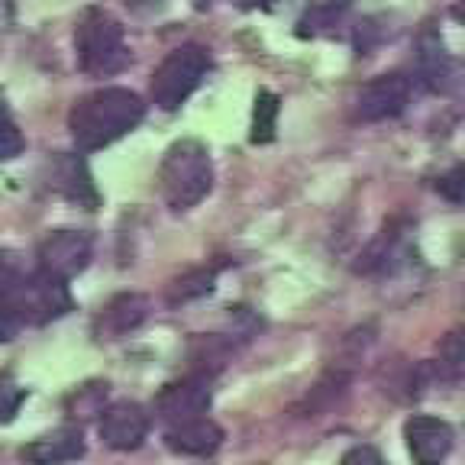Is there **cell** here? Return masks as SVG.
Here are the masks:
<instances>
[{
  "label": "cell",
  "instance_id": "6da1fadb",
  "mask_svg": "<svg viewBox=\"0 0 465 465\" xmlns=\"http://www.w3.org/2000/svg\"><path fill=\"white\" fill-rule=\"evenodd\" d=\"M145 116V101L130 87H101L84 94L68 114V130L78 149L94 153L104 145L124 139Z\"/></svg>",
  "mask_w": 465,
  "mask_h": 465
},
{
  "label": "cell",
  "instance_id": "7a4b0ae2",
  "mask_svg": "<svg viewBox=\"0 0 465 465\" xmlns=\"http://www.w3.org/2000/svg\"><path fill=\"white\" fill-rule=\"evenodd\" d=\"M213 188V162L207 145L197 139H178L168 145L159 165V191L172 211H191Z\"/></svg>",
  "mask_w": 465,
  "mask_h": 465
},
{
  "label": "cell",
  "instance_id": "3957f363",
  "mask_svg": "<svg viewBox=\"0 0 465 465\" xmlns=\"http://www.w3.org/2000/svg\"><path fill=\"white\" fill-rule=\"evenodd\" d=\"M74 52L78 65L91 78H110L130 62L124 26L104 10H87L74 29Z\"/></svg>",
  "mask_w": 465,
  "mask_h": 465
},
{
  "label": "cell",
  "instance_id": "277c9868",
  "mask_svg": "<svg viewBox=\"0 0 465 465\" xmlns=\"http://www.w3.org/2000/svg\"><path fill=\"white\" fill-rule=\"evenodd\" d=\"M0 304L14 311L20 323H49V320L72 311V294H68L65 282L39 272L33 278H16V282L0 284Z\"/></svg>",
  "mask_w": 465,
  "mask_h": 465
},
{
  "label": "cell",
  "instance_id": "5b68a950",
  "mask_svg": "<svg viewBox=\"0 0 465 465\" xmlns=\"http://www.w3.org/2000/svg\"><path fill=\"white\" fill-rule=\"evenodd\" d=\"M211 68V55L201 45H182L168 52L162 65L153 72V101L162 110H178L197 87Z\"/></svg>",
  "mask_w": 465,
  "mask_h": 465
},
{
  "label": "cell",
  "instance_id": "8992f818",
  "mask_svg": "<svg viewBox=\"0 0 465 465\" xmlns=\"http://www.w3.org/2000/svg\"><path fill=\"white\" fill-rule=\"evenodd\" d=\"M94 242L81 230H55L39 242V272L58 278V282H72L74 275L91 265Z\"/></svg>",
  "mask_w": 465,
  "mask_h": 465
},
{
  "label": "cell",
  "instance_id": "52a82bcc",
  "mask_svg": "<svg viewBox=\"0 0 465 465\" xmlns=\"http://www.w3.org/2000/svg\"><path fill=\"white\" fill-rule=\"evenodd\" d=\"M211 378L203 375H188L178 381H168L159 394H155V414L174 427V423H188L197 417H207L211 411Z\"/></svg>",
  "mask_w": 465,
  "mask_h": 465
},
{
  "label": "cell",
  "instance_id": "ba28073f",
  "mask_svg": "<svg viewBox=\"0 0 465 465\" xmlns=\"http://www.w3.org/2000/svg\"><path fill=\"white\" fill-rule=\"evenodd\" d=\"M411 78L401 72H388L371 78L369 84H362L356 97V114L369 124H378V120H391V116L404 114L407 104H411Z\"/></svg>",
  "mask_w": 465,
  "mask_h": 465
},
{
  "label": "cell",
  "instance_id": "9c48e42d",
  "mask_svg": "<svg viewBox=\"0 0 465 465\" xmlns=\"http://www.w3.org/2000/svg\"><path fill=\"white\" fill-rule=\"evenodd\" d=\"M404 443L417 465H443L456 446V433L440 417L414 414L404 423Z\"/></svg>",
  "mask_w": 465,
  "mask_h": 465
},
{
  "label": "cell",
  "instance_id": "30bf717a",
  "mask_svg": "<svg viewBox=\"0 0 465 465\" xmlns=\"http://www.w3.org/2000/svg\"><path fill=\"white\" fill-rule=\"evenodd\" d=\"M97 430H101L104 446H110L116 452H133L149 436V414L133 401H116L101 414Z\"/></svg>",
  "mask_w": 465,
  "mask_h": 465
},
{
  "label": "cell",
  "instance_id": "8fae6325",
  "mask_svg": "<svg viewBox=\"0 0 465 465\" xmlns=\"http://www.w3.org/2000/svg\"><path fill=\"white\" fill-rule=\"evenodd\" d=\"M149 317V298L136 294V291H124L104 304V311L94 320V333L101 340H124V336L136 333Z\"/></svg>",
  "mask_w": 465,
  "mask_h": 465
},
{
  "label": "cell",
  "instance_id": "7c38bea8",
  "mask_svg": "<svg viewBox=\"0 0 465 465\" xmlns=\"http://www.w3.org/2000/svg\"><path fill=\"white\" fill-rule=\"evenodd\" d=\"M81 456H84V436L78 427H58L52 433L29 440L20 450V459L26 465H62L78 462Z\"/></svg>",
  "mask_w": 465,
  "mask_h": 465
},
{
  "label": "cell",
  "instance_id": "4fadbf2b",
  "mask_svg": "<svg viewBox=\"0 0 465 465\" xmlns=\"http://www.w3.org/2000/svg\"><path fill=\"white\" fill-rule=\"evenodd\" d=\"M52 188H55L58 194H65L72 203H78V207H87V211H94L97 203H101L94 178L87 172L84 159H78V155H62V159H55V165H52Z\"/></svg>",
  "mask_w": 465,
  "mask_h": 465
},
{
  "label": "cell",
  "instance_id": "5bb4252c",
  "mask_svg": "<svg viewBox=\"0 0 465 465\" xmlns=\"http://www.w3.org/2000/svg\"><path fill=\"white\" fill-rule=\"evenodd\" d=\"M223 443V430L211 417H197L188 423H174L165 433V446L178 456H213Z\"/></svg>",
  "mask_w": 465,
  "mask_h": 465
},
{
  "label": "cell",
  "instance_id": "9a60e30c",
  "mask_svg": "<svg viewBox=\"0 0 465 465\" xmlns=\"http://www.w3.org/2000/svg\"><path fill=\"white\" fill-rule=\"evenodd\" d=\"M417 65H420V74L430 87H446V78H450V55H446L443 43L436 36L433 29H423L420 43H417Z\"/></svg>",
  "mask_w": 465,
  "mask_h": 465
},
{
  "label": "cell",
  "instance_id": "2e32d148",
  "mask_svg": "<svg viewBox=\"0 0 465 465\" xmlns=\"http://www.w3.org/2000/svg\"><path fill=\"white\" fill-rule=\"evenodd\" d=\"M430 369L440 381H459L465 375V327H456L443 336Z\"/></svg>",
  "mask_w": 465,
  "mask_h": 465
},
{
  "label": "cell",
  "instance_id": "e0dca14e",
  "mask_svg": "<svg viewBox=\"0 0 465 465\" xmlns=\"http://www.w3.org/2000/svg\"><path fill=\"white\" fill-rule=\"evenodd\" d=\"M104 401H107V381H87L68 394L65 411L72 420H91V417H101L107 411Z\"/></svg>",
  "mask_w": 465,
  "mask_h": 465
},
{
  "label": "cell",
  "instance_id": "ac0fdd59",
  "mask_svg": "<svg viewBox=\"0 0 465 465\" xmlns=\"http://www.w3.org/2000/svg\"><path fill=\"white\" fill-rule=\"evenodd\" d=\"M398 242H401V230L398 226H385V230L378 232L375 240L369 242V249L362 252V262L356 265V272H365V275H371V272H381L388 269V262L398 255Z\"/></svg>",
  "mask_w": 465,
  "mask_h": 465
},
{
  "label": "cell",
  "instance_id": "d6986e66",
  "mask_svg": "<svg viewBox=\"0 0 465 465\" xmlns=\"http://www.w3.org/2000/svg\"><path fill=\"white\" fill-rule=\"evenodd\" d=\"M213 282H217V272L213 269H194L188 275L174 278L168 284V304L178 307V304H188V301H197L203 294H211L213 291Z\"/></svg>",
  "mask_w": 465,
  "mask_h": 465
},
{
  "label": "cell",
  "instance_id": "ffe728a7",
  "mask_svg": "<svg viewBox=\"0 0 465 465\" xmlns=\"http://www.w3.org/2000/svg\"><path fill=\"white\" fill-rule=\"evenodd\" d=\"M278 110H282V104H278V97L272 94V91H259V94H255L252 133H249V139H252L255 145H265V143H272V139H275Z\"/></svg>",
  "mask_w": 465,
  "mask_h": 465
},
{
  "label": "cell",
  "instance_id": "44dd1931",
  "mask_svg": "<svg viewBox=\"0 0 465 465\" xmlns=\"http://www.w3.org/2000/svg\"><path fill=\"white\" fill-rule=\"evenodd\" d=\"M352 4H356V0H313L311 10H307V16L301 20V33L307 36V29H311V33H317V29L330 26V23L340 20V16L346 14Z\"/></svg>",
  "mask_w": 465,
  "mask_h": 465
},
{
  "label": "cell",
  "instance_id": "7402d4cb",
  "mask_svg": "<svg viewBox=\"0 0 465 465\" xmlns=\"http://www.w3.org/2000/svg\"><path fill=\"white\" fill-rule=\"evenodd\" d=\"M23 153V133L16 130V124L10 120V114L0 107V162L16 159Z\"/></svg>",
  "mask_w": 465,
  "mask_h": 465
},
{
  "label": "cell",
  "instance_id": "603a6c76",
  "mask_svg": "<svg viewBox=\"0 0 465 465\" xmlns=\"http://www.w3.org/2000/svg\"><path fill=\"white\" fill-rule=\"evenodd\" d=\"M436 191H440L450 203H465V162H459L456 168H450V172L436 182Z\"/></svg>",
  "mask_w": 465,
  "mask_h": 465
},
{
  "label": "cell",
  "instance_id": "cb8c5ba5",
  "mask_svg": "<svg viewBox=\"0 0 465 465\" xmlns=\"http://www.w3.org/2000/svg\"><path fill=\"white\" fill-rule=\"evenodd\" d=\"M26 401V388L14 385V381H0V423H10L20 411V404Z\"/></svg>",
  "mask_w": 465,
  "mask_h": 465
},
{
  "label": "cell",
  "instance_id": "d4e9b609",
  "mask_svg": "<svg viewBox=\"0 0 465 465\" xmlns=\"http://www.w3.org/2000/svg\"><path fill=\"white\" fill-rule=\"evenodd\" d=\"M340 465H385V459L378 456V450H371V446H352Z\"/></svg>",
  "mask_w": 465,
  "mask_h": 465
},
{
  "label": "cell",
  "instance_id": "484cf974",
  "mask_svg": "<svg viewBox=\"0 0 465 465\" xmlns=\"http://www.w3.org/2000/svg\"><path fill=\"white\" fill-rule=\"evenodd\" d=\"M165 0H126V7L130 10H136V14H145V10H155V7H162Z\"/></svg>",
  "mask_w": 465,
  "mask_h": 465
},
{
  "label": "cell",
  "instance_id": "4316f807",
  "mask_svg": "<svg viewBox=\"0 0 465 465\" xmlns=\"http://www.w3.org/2000/svg\"><path fill=\"white\" fill-rule=\"evenodd\" d=\"M240 10H269L275 0H232Z\"/></svg>",
  "mask_w": 465,
  "mask_h": 465
},
{
  "label": "cell",
  "instance_id": "83f0119b",
  "mask_svg": "<svg viewBox=\"0 0 465 465\" xmlns=\"http://www.w3.org/2000/svg\"><path fill=\"white\" fill-rule=\"evenodd\" d=\"M10 20H14V4H10V0H0V29H7Z\"/></svg>",
  "mask_w": 465,
  "mask_h": 465
},
{
  "label": "cell",
  "instance_id": "f1b7e54d",
  "mask_svg": "<svg viewBox=\"0 0 465 465\" xmlns=\"http://www.w3.org/2000/svg\"><path fill=\"white\" fill-rule=\"evenodd\" d=\"M450 16H452L456 23H462V26H465V0H456V4H452V7H450Z\"/></svg>",
  "mask_w": 465,
  "mask_h": 465
},
{
  "label": "cell",
  "instance_id": "f546056e",
  "mask_svg": "<svg viewBox=\"0 0 465 465\" xmlns=\"http://www.w3.org/2000/svg\"><path fill=\"white\" fill-rule=\"evenodd\" d=\"M191 4H194L197 10H207V7H211V4H213V0H191Z\"/></svg>",
  "mask_w": 465,
  "mask_h": 465
}]
</instances>
